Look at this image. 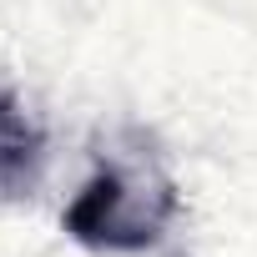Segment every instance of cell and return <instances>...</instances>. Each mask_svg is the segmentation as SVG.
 Instances as JSON below:
<instances>
[{"label":"cell","mask_w":257,"mask_h":257,"mask_svg":"<svg viewBox=\"0 0 257 257\" xmlns=\"http://www.w3.org/2000/svg\"><path fill=\"white\" fill-rule=\"evenodd\" d=\"M182 217L177 182L152 157H111L66 207V232L91 252H157Z\"/></svg>","instance_id":"6da1fadb"},{"label":"cell","mask_w":257,"mask_h":257,"mask_svg":"<svg viewBox=\"0 0 257 257\" xmlns=\"http://www.w3.org/2000/svg\"><path fill=\"white\" fill-rule=\"evenodd\" d=\"M46 167V132L21 106L16 91L0 86V202H21L36 192Z\"/></svg>","instance_id":"7a4b0ae2"}]
</instances>
